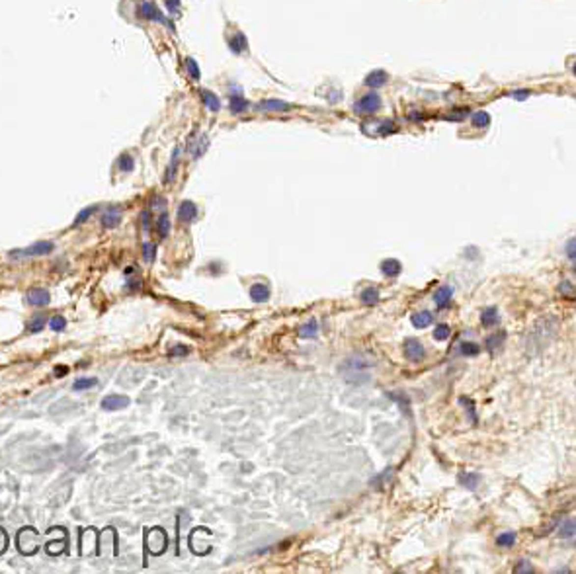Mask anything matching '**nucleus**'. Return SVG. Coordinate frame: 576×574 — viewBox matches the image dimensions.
<instances>
[{
	"label": "nucleus",
	"mask_w": 576,
	"mask_h": 574,
	"mask_svg": "<svg viewBox=\"0 0 576 574\" xmlns=\"http://www.w3.org/2000/svg\"><path fill=\"white\" fill-rule=\"evenodd\" d=\"M247 109V102L243 98H233V111H245Z\"/></svg>",
	"instance_id": "35"
},
{
	"label": "nucleus",
	"mask_w": 576,
	"mask_h": 574,
	"mask_svg": "<svg viewBox=\"0 0 576 574\" xmlns=\"http://www.w3.org/2000/svg\"><path fill=\"white\" fill-rule=\"evenodd\" d=\"M119 223H121V207H117V205L106 207V211L102 215V225L106 229H115Z\"/></svg>",
	"instance_id": "4"
},
{
	"label": "nucleus",
	"mask_w": 576,
	"mask_h": 574,
	"mask_svg": "<svg viewBox=\"0 0 576 574\" xmlns=\"http://www.w3.org/2000/svg\"><path fill=\"white\" fill-rule=\"evenodd\" d=\"M405 354H407V357L412 359V361H420L424 357V346H422V342L416 340V338H409L405 342Z\"/></svg>",
	"instance_id": "8"
},
{
	"label": "nucleus",
	"mask_w": 576,
	"mask_h": 574,
	"mask_svg": "<svg viewBox=\"0 0 576 574\" xmlns=\"http://www.w3.org/2000/svg\"><path fill=\"white\" fill-rule=\"evenodd\" d=\"M559 535H561L563 539H573V537H575V519H573V518L565 519V525H561Z\"/></svg>",
	"instance_id": "26"
},
{
	"label": "nucleus",
	"mask_w": 576,
	"mask_h": 574,
	"mask_svg": "<svg viewBox=\"0 0 576 574\" xmlns=\"http://www.w3.org/2000/svg\"><path fill=\"white\" fill-rule=\"evenodd\" d=\"M516 573H533V567H531V563L521 561V563L516 567Z\"/></svg>",
	"instance_id": "37"
},
{
	"label": "nucleus",
	"mask_w": 576,
	"mask_h": 574,
	"mask_svg": "<svg viewBox=\"0 0 576 574\" xmlns=\"http://www.w3.org/2000/svg\"><path fill=\"white\" fill-rule=\"evenodd\" d=\"M49 301H51V295H49L47 289L33 287V289L27 291V303L31 307H45V305H49Z\"/></svg>",
	"instance_id": "5"
},
{
	"label": "nucleus",
	"mask_w": 576,
	"mask_h": 574,
	"mask_svg": "<svg viewBox=\"0 0 576 574\" xmlns=\"http://www.w3.org/2000/svg\"><path fill=\"white\" fill-rule=\"evenodd\" d=\"M117 166H119V170H121V172H133V168H135V161H133V157H131V155H121V157H119V161H117Z\"/></svg>",
	"instance_id": "27"
},
{
	"label": "nucleus",
	"mask_w": 576,
	"mask_h": 574,
	"mask_svg": "<svg viewBox=\"0 0 576 574\" xmlns=\"http://www.w3.org/2000/svg\"><path fill=\"white\" fill-rule=\"evenodd\" d=\"M65 325H67V321H65L61 315H57V317H53V319L49 321V328H53L55 332H61V330L65 328Z\"/></svg>",
	"instance_id": "32"
},
{
	"label": "nucleus",
	"mask_w": 576,
	"mask_h": 574,
	"mask_svg": "<svg viewBox=\"0 0 576 574\" xmlns=\"http://www.w3.org/2000/svg\"><path fill=\"white\" fill-rule=\"evenodd\" d=\"M155 256H157V246L153 243H145L143 245V258L147 262H155Z\"/></svg>",
	"instance_id": "30"
},
{
	"label": "nucleus",
	"mask_w": 576,
	"mask_h": 574,
	"mask_svg": "<svg viewBox=\"0 0 576 574\" xmlns=\"http://www.w3.org/2000/svg\"><path fill=\"white\" fill-rule=\"evenodd\" d=\"M473 125H475V127H487V125H489V115H487L485 111L475 113V117H473Z\"/></svg>",
	"instance_id": "31"
},
{
	"label": "nucleus",
	"mask_w": 576,
	"mask_h": 574,
	"mask_svg": "<svg viewBox=\"0 0 576 574\" xmlns=\"http://www.w3.org/2000/svg\"><path fill=\"white\" fill-rule=\"evenodd\" d=\"M186 69L192 73L193 81H197V79H199V69H197V65H195V61H193V59H186Z\"/></svg>",
	"instance_id": "34"
},
{
	"label": "nucleus",
	"mask_w": 576,
	"mask_h": 574,
	"mask_svg": "<svg viewBox=\"0 0 576 574\" xmlns=\"http://www.w3.org/2000/svg\"><path fill=\"white\" fill-rule=\"evenodd\" d=\"M6 545H8V535L4 533V529H0V553H4Z\"/></svg>",
	"instance_id": "38"
},
{
	"label": "nucleus",
	"mask_w": 576,
	"mask_h": 574,
	"mask_svg": "<svg viewBox=\"0 0 576 574\" xmlns=\"http://www.w3.org/2000/svg\"><path fill=\"white\" fill-rule=\"evenodd\" d=\"M250 299L254 303H266L270 299V289L266 283H254L250 287Z\"/></svg>",
	"instance_id": "11"
},
{
	"label": "nucleus",
	"mask_w": 576,
	"mask_h": 574,
	"mask_svg": "<svg viewBox=\"0 0 576 574\" xmlns=\"http://www.w3.org/2000/svg\"><path fill=\"white\" fill-rule=\"evenodd\" d=\"M96 385H98V379H96V377H81V379L75 381L73 389H75V391H86V389H92V387H96Z\"/></svg>",
	"instance_id": "20"
},
{
	"label": "nucleus",
	"mask_w": 576,
	"mask_h": 574,
	"mask_svg": "<svg viewBox=\"0 0 576 574\" xmlns=\"http://www.w3.org/2000/svg\"><path fill=\"white\" fill-rule=\"evenodd\" d=\"M459 485H463L469 491H477V487L481 485V475L479 473H461L459 475Z\"/></svg>",
	"instance_id": "13"
},
{
	"label": "nucleus",
	"mask_w": 576,
	"mask_h": 574,
	"mask_svg": "<svg viewBox=\"0 0 576 574\" xmlns=\"http://www.w3.org/2000/svg\"><path fill=\"white\" fill-rule=\"evenodd\" d=\"M178 155H180V149L174 151V163H170L168 174H166V182H170V178H174V174H176V168H178Z\"/></svg>",
	"instance_id": "33"
},
{
	"label": "nucleus",
	"mask_w": 576,
	"mask_h": 574,
	"mask_svg": "<svg viewBox=\"0 0 576 574\" xmlns=\"http://www.w3.org/2000/svg\"><path fill=\"white\" fill-rule=\"evenodd\" d=\"M567 256H569V260L575 264L576 262V254H575V239H571L569 243H567Z\"/></svg>",
	"instance_id": "36"
},
{
	"label": "nucleus",
	"mask_w": 576,
	"mask_h": 574,
	"mask_svg": "<svg viewBox=\"0 0 576 574\" xmlns=\"http://www.w3.org/2000/svg\"><path fill=\"white\" fill-rule=\"evenodd\" d=\"M516 543V531H504L496 537V545L498 547H512Z\"/></svg>",
	"instance_id": "22"
},
{
	"label": "nucleus",
	"mask_w": 576,
	"mask_h": 574,
	"mask_svg": "<svg viewBox=\"0 0 576 574\" xmlns=\"http://www.w3.org/2000/svg\"><path fill=\"white\" fill-rule=\"evenodd\" d=\"M412 327L414 328H428L432 323H434V317H432V313H428V311H420V313H414L412 315Z\"/></svg>",
	"instance_id": "14"
},
{
	"label": "nucleus",
	"mask_w": 576,
	"mask_h": 574,
	"mask_svg": "<svg viewBox=\"0 0 576 574\" xmlns=\"http://www.w3.org/2000/svg\"><path fill=\"white\" fill-rule=\"evenodd\" d=\"M166 545H168V539H166V533L163 527H155L147 533L145 537V547L149 549V553L153 555H161L165 553Z\"/></svg>",
	"instance_id": "2"
},
{
	"label": "nucleus",
	"mask_w": 576,
	"mask_h": 574,
	"mask_svg": "<svg viewBox=\"0 0 576 574\" xmlns=\"http://www.w3.org/2000/svg\"><path fill=\"white\" fill-rule=\"evenodd\" d=\"M197 217V207L193 201H182L178 207V219L182 223H192Z\"/></svg>",
	"instance_id": "9"
},
{
	"label": "nucleus",
	"mask_w": 576,
	"mask_h": 574,
	"mask_svg": "<svg viewBox=\"0 0 576 574\" xmlns=\"http://www.w3.org/2000/svg\"><path fill=\"white\" fill-rule=\"evenodd\" d=\"M317 334H319V325H317L315 319L307 321L305 325H301L299 330H297V336H299V338H315Z\"/></svg>",
	"instance_id": "15"
},
{
	"label": "nucleus",
	"mask_w": 576,
	"mask_h": 574,
	"mask_svg": "<svg viewBox=\"0 0 576 574\" xmlns=\"http://www.w3.org/2000/svg\"><path fill=\"white\" fill-rule=\"evenodd\" d=\"M201 98H203V104L211 109V111H219L221 109V104H219V98L213 94V92H209V90H203L201 92Z\"/></svg>",
	"instance_id": "17"
},
{
	"label": "nucleus",
	"mask_w": 576,
	"mask_h": 574,
	"mask_svg": "<svg viewBox=\"0 0 576 574\" xmlns=\"http://www.w3.org/2000/svg\"><path fill=\"white\" fill-rule=\"evenodd\" d=\"M129 397L125 395H108L102 399V409L104 410H121L129 407Z\"/></svg>",
	"instance_id": "7"
},
{
	"label": "nucleus",
	"mask_w": 576,
	"mask_h": 574,
	"mask_svg": "<svg viewBox=\"0 0 576 574\" xmlns=\"http://www.w3.org/2000/svg\"><path fill=\"white\" fill-rule=\"evenodd\" d=\"M451 297H453V289H451L449 285H443V287H439V289L436 291L434 301H436L438 309H443V307H447V305L451 303Z\"/></svg>",
	"instance_id": "12"
},
{
	"label": "nucleus",
	"mask_w": 576,
	"mask_h": 574,
	"mask_svg": "<svg viewBox=\"0 0 576 574\" xmlns=\"http://www.w3.org/2000/svg\"><path fill=\"white\" fill-rule=\"evenodd\" d=\"M157 229H159V235H161L163 239L168 237V231H170V219H168L166 213H163V215L157 219Z\"/></svg>",
	"instance_id": "28"
},
{
	"label": "nucleus",
	"mask_w": 576,
	"mask_h": 574,
	"mask_svg": "<svg viewBox=\"0 0 576 574\" xmlns=\"http://www.w3.org/2000/svg\"><path fill=\"white\" fill-rule=\"evenodd\" d=\"M190 350L188 348H182V346H178V348H174L172 350V355H180V354H188Z\"/></svg>",
	"instance_id": "40"
},
{
	"label": "nucleus",
	"mask_w": 576,
	"mask_h": 574,
	"mask_svg": "<svg viewBox=\"0 0 576 574\" xmlns=\"http://www.w3.org/2000/svg\"><path fill=\"white\" fill-rule=\"evenodd\" d=\"M67 371H69V367H61V365H59V367H55V375H57V377H63Z\"/></svg>",
	"instance_id": "41"
},
{
	"label": "nucleus",
	"mask_w": 576,
	"mask_h": 574,
	"mask_svg": "<svg viewBox=\"0 0 576 574\" xmlns=\"http://www.w3.org/2000/svg\"><path fill=\"white\" fill-rule=\"evenodd\" d=\"M381 106V98L377 94H365L357 104H356V111L357 113H375Z\"/></svg>",
	"instance_id": "3"
},
{
	"label": "nucleus",
	"mask_w": 576,
	"mask_h": 574,
	"mask_svg": "<svg viewBox=\"0 0 576 574\" xmlns=\"http://www.w3.org/2000/svg\"><path fill=\"white\" fill-rule=\"evenodd\" d=\"M381 272L387 277H397L403 272V264L399 260H395V258H387V260L381 262Z\"/></svg>",
	"instance_id": "10"
},
{
	"label": "nucleus",
	"mask_w": 576,
	"mask_h": 574,
	"mask_svg": "<svg viewBox=\"0 0 576 574\" xmlns=\"http://www.w3.org/2000/svg\"><path fill=\"white\" fill-rule=\"evenodd\" d=\"M459 352H461L463 355L473 357V355H479V354H481V348H479V344H475V342H463V344L459 346Z\"/></svg>",
	"instance_id": "25"
},
{
	"label": "nucleus",
	"mask_w": 576,
	"mask_h": 574,
	"mask_svg": "<svg viewBox=\"0 0 576 574\" xmlns=\"http://www.w3.org/2000/svg\"><path fill=\"white\" fill-rule=\"evenodd\" d=\"M45 325H47V317H45V315H37V317H33V319L29 321L27 330L35 334V332H41V330L45 328Z\"/></svg>",
	"instance_id": "23"
},
{
	"label": "nucleus",
	"mask_w": 576,
	"mask_h": 574,
	"mask_svg": "<svg viewBox=\"0 0 576 574\" xmlns=\"http://www.w3.org/2000/svg\"><path fill=\"white\" fill-rule=\"evenodd\" d=\"M359 299H361L363 305H375V303L379 301V291H377L375 287H367V289L361 291Z\"/></svg>",
	"instance_id": "19"
},
{
	"label": "nucleus",
	"mask_w": 576,
	"mask_h": 574,
	"mask_svg": "<svg viewBox=\"0 0 576 574\" xmlns=\"http://www.w3.org/2000/svg\"><path fill=\"white\" fill-rule=\"evenodd\" d=\"M139 14H141L143 18H147V20H155V22H161V24H166V26H172L165 16L161 14V10H159L153 2H143L141 8H139Z\"/></svg>",
	"instance_id": "6"
},
{
	"label": "nucleus",
	"mask_w": 576,
	"mask_h": 574,
	"mask_svg": "<svg viewBox=\"0 0 576 574\" xmlns=\"http://www.w3.org/2000/svg\"><path fill=\"white\" fill-rule=\"evenodd\" d=\"M504 338H506V332H496V334H493V336H489V338H487V342H485V348H487L491 354H494V352H496V350L502 346Z\"/></svg>",
	"instance_id": "16"
},
{
	"label": "nucleus",
	"mask_w": 576,
	"mask_h": 574,
	"mask_svg": "<svg viewBox=\"0 0 576 574\" xmlns=\"http://www.w3.org/2000/svg\"><path fill=\"white\" fill-rule=\"evenodd\" d=\"M260 108L264 109V111H287V104H283V102H275V100H268V102H262L260 104Z\"/></svg>",
	"instance_id": "21"
},
{
	"label": "nucleus",
	"mask_w": 576,
	"mask_h": 574,
	"mask_svg": "<svg viewBox=\"0 0 576 574\" xmlns=\"http://www.w3.org/2000/svg\"><path fill=\"white\" fill-rule=\"evenodd\" d=\"M166 4H168V8H170V10H178V6H180V2H178V0H166Z\"/></svg>",
	"instance_id": "42"
},
{
	"label": "nucleus",
	"mask_w": 576,
	"mask_h": 574,
	"mask_svg": "<svg viewBox=\"0 0 576 574\" xmlns=\"http://www.w3.org/2000/svg\"><path fill=\"white\" fill-rule=\"evenodd\" d=\"M481 323H483L485 327H494V325L498 323V309H496V307L485 309L483 315H481Z\"/></svg>",
	"instance_id": "18"
},
{
	"label": "nucleus",
	"mask_w": 576,
	"mask_h": 574,
	"mask_svg": "<svg viewBox=\"0 0 576 574\" xmlns=\"http://www.w3.org/2000/svg\"><path fill=\"white\" fill-rule=\"evenodd\" d=\"M98 211V207L96 205H90V207H84L82 211L77 215V219H75V223H73V227H79V225H82V223H86L88 221V217H92L94 213Z\"/></svg>",
	"instance_id": "24"
},
{
	"label": "nucleus",
	"mask_w": 576,
	"mask_h": 574,
	"mask_svg": "<svg viewBox=\"0 0 576 574\" xmlns=\"http://www.w3.org/2000/svg\"><path fill=\"white\" fill-rule=\"evenodd\" d=\"M55 250V245L51 241H39L35 245L27 246V248H20V250H12L10 258H35V256H47Z\"/></svg>",
	"instance_id": "1"
},
{
	"label": "nucleus",
	"mask_w": 576,
	"mask_h": 574,
	"mask_svg": "<svg viewBox=\"0 0 576 574\" xmlns=\"http://www.w3.org/2000/svg\"><path fill=\"white\" fill-rule=\"evenodd\" d=\"M449 334H451V330H449V327H447V325H438V327H436V330H434V338H436V340H439V342L447 340V338H449Z\"/></svg>",
	"instance_id": "29"
},
{
	"label": "nucleus",
	"mask_w": 576,
	"mask_h": 574,
	"mask_svg": "<svg viewBox=\"0 0 576 574\" xmlns=\"http://www.w3.org/2000/svg\"><path fill=\"white\" fill-rule=\"evenodd\" d=\"M559 289H561V291H565V293H569V295H573V287L569 285V281H563Z\"/></svg>",
	"instance_id": "39"
}]
</instances>
